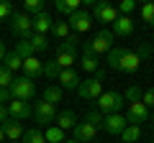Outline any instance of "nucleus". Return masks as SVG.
Masks as SVG:
<instances>
[{"label":"nucleus","mask_w":154,"mask_h":143,"mask_svg":"<svg viewBox=\"0 0 154 143\" xmlns=\"http://www.w3.org/2000/svg\"><path fill=\"white\" fill-rule=\"evenodd\" d=\"M108 66L118 72H136L141 66V59L136 56V51H128L123 46H113L108 51Z\"/></svg>","instance_id":"nucleus-1"},{"label":"nucleus","mask_w":154,"mask_h":143,"mask_svg":"<svg viewBox=\"0 0 154 143\" xmlns=\"http://www.w3.org/2000/svg\"><path fill=\"white\" fill-rule=\"evenodd\" d=\"M103 79H105V69H98L95 77H88L85 82H80L77 95L82 100H98L100 95H103Z\"/></svg>","instance_id":"nucleus-2"},{"label":"nucleus","mask_w":154,"mask_h":143,"mask_svg":"<svg viewBox=\"0 0 154 143\" xmlns=\"http://www.w3.org/2000/svg\"><path fill=\"white\" fill-rule=\"evenodd\" d=\"M95 110L103 112V115H113V112H121L123 110V105H126V100H123V95L118 92H103L98 100H95Z\"/></svg>","instance_id":"nucleus-3"},{"label":"nucleus","mask_w":154,"mask_h":143,"mask_svg":"<svg viewBox=\"0 0 154 143\" xmlns=\"http://www.w3.org/2000/svg\"><path fill=\"white\" fill-rule=\"evenodd\" d=\"M82 49L93 51L95 56L98 54H108L110 49H113V33H110V28H100L98 33L93 36V41H85Z\"/></svg>","instance_id":"nucleus-4"},{"label":"nucleus","mask_w":154,"mask_h":143,"mask_svg":"<svg viewBox=\"0 0 154 143\" xmlns=\"http://www.w3.org/2000/svg\"><path fill=\"white\" fill-rule=\"evenodd\" d=\"M11 31L13 36H18L21 41H28L31 39V33H33V23H31V16H26L23 10H13L11 16Z\"/></svg>","instance_id":"nucleus-5"},{"label":"nucleus","mask_w":154,"mask_h":143,"mask_svg":"<svg viewBox=\"0 0 154 143\" xmlns=\"http://www.w3.org/2000/svg\"><path fill=\"white\" fill-rule=\"evenodd\" d=\"M36 95V84H33V79L28 77H16L11 84V97L13 100H23V102H28V100Z\"/></svg>","instance_id":"nucleus-6"},{"label":"nucleus","mask_w":154,"mask_h":143,"mask_svg":"<svg viewBox=\"0 0 154 143\" xmlns=\"http://www.w3.org/2000/svg\"><path fill=\"white\" fill-rule=\"evenodd\" d=\"M93 21L103 23V26H113V21L118 18V10H116L110 3H105V0H95V5H93Z\"/></svg>","instance_id":"nucleus-7"},{"label":"nucleus","mask_w":154,"mask_h":143,"mask_svg":"<svg viewBox=\"0 0 154 143\" xmlns=\"http://www.w3.org/2000/svg\"><path fill=\"white\" fill-rule=\"evenodd\" d=\"M67 23H69V28H72V33H88L90 31V26H93V16H90L85 8H80L77 13H72L69 18H67Z\"/></svg>","instance_id":"nucleus-8"},{"label":"nucleus","mask_w":154,"mask_h":143,"mask_svg":"<svg viewBox=\"0 0 154 143\" xmlns=\"http://www.w3.org/2000/svg\"><path fill=\"white\" fill-rule=\"evenodd\" d=\"M57 115H59V112H57V105H49V102H44V100L36 102V107H33V118H36L38 125H46V128H49L51 123L57 120Z\"/></svg>","instance_id":"nucleus-9"},{"label":"nucleus","mask_w":154,"mask_h":143,"mask_svg":"<svg viewBox=\"0 0 154 143\" xmlns=\"http://www.w3.org/2000/svg\"><path fill=\"white\" fill-rule=\"evenodd\" d=\"M123 118H126L128 125H141V123L149 120V107H146L144 102H131Z\"/></svg>","instance_id":"nucleus-10"},{"label":"nucleus","mask_w":154,"mask_h":143,"mask_svg":"<svg viewBox=\"0 0 154 143\" xmlns=\"http://www.w3.org/2000/svg\"><path fill=\"white\" fill-rule=\"evenodd\" d=\"M31 115H33V107L28 102H23V100H11V102H8V118L23 123L26 118H31Z\"/></svg>","instance_id":"nucleus-11"},{"label":"nucleus","mask_w":154,"mask_h":143,"mask_svg":"<svg viewBox=\"0 0 154 143\" xmlns=\"http://www.w3.org/2000/svg\"><path fill=\"white\" fill-rule=\"evenodd\" d=\"M110 33H113V39H128L134 33V21L131 16H118L110 26Z\"/></svg>","instance_id":"nucleus-12"},{"label":"nucleus","mask_w":154,"mask_h":143,"mask_svg":"<svg viewBox=\"0 0 154 143\" xmlns=\"http://www.w3.org/2000/svg\"><path fill=\"white\" fill-rule=\"evenodd\" d=\"M126 118L121 115V112H113V115H103V130L110 133V136H121L123 128H126Z\"/></svg>","instance_id":"nucleus-13"},{"label":"nucleus","mask_w":154,"mask_h":143,"mask_svg":"<svg viewBox=\"0 0 154 143\" xmlns=\"http://www.w3.org/2000/svg\"><path fill=\"white\" fill-rule=\"evenodd\" d=\"M80 82H82V79H80V74H77L75 69H62L59 77H57V87H59L62 92H64V89H77Z\"/></svg>","instance_id":"nucleus-14"},{"label":"nucleus","mask_w":154,"mask_h":143,"mask_svg":"<svg viewBox=\"0 0 154 143\" xmlns=\"http://www.w3.org/2000/svg\"><path fill=\"white\" fill-rule=\"evenodd\" d=\"M72 130H75V138H72V141H77V143H93L95 136H98V130H95L90 123H85V120H82V123H77Z\"/></svg>","instance_id":"nucleus-15"},{"label":"nucleus","mask_w":154,"mask_h":143,"mask_svg":"<svg viewBox=\"0 0 154 143\" xmlns=\"http://www.w3.org/2000/svg\"><path fill=\"white\" fill-rule=\"evenodd\" d=\"M31 23H33V33H41V36H46V33L54 28V18H51L46 10H44V13H38V16H33Z\"/></svg>","instance_id":"nucleus-16"},{"label":"nucleus","mask_w":154,"mask_h":143,"mask_svg":"<svg viewBox=\"0 0 154 143\" xmlns=\"http://www.w3.org/2000/svg\"><path fill=\"white\" fill-rule=\"evenodd\" d=\"M23 77H28V79H38L41 77V72H44V64L36 59V56H31V59H26L23 61Z\"/></svg>","instance_id":"nucleus-17"},{"label":"nucleus","mask_w":154,"mask_h":143,"mask_svg":"<svg viewBox=\"0 0 154 143\" xmlns=\"http://www.w3.org/2000/svg\"><path fill=\"white\" fill-rule=\"evenodd\" d=\"M3 130H5V141H21L23 138V125L18 120H13V118H8L3 123Z\"/></svg>","instance_id":"nucleus-18"},{"label":"nucleus","mask_w":154,"mask_h":143,"mask_svg":"<svg viewBox=\"0 0 154 143\" xmlns=\"http://www.w3.org/2000/svg\"><path fill=\"white\" fill-rule=\"evenodd\" d=\"M54 5H57V10H59L62 16H67V18H69L72 13H77L80 8H82V0H57Z\"/></svg>","instance_id":"nucleus-19"},{"label":"nucleus","mask_w":154,"mask_h":143,"mask_svg":"<svg viewBox=\"0 0 154 143\" xmlns=\"http://www.w3.org/2000/svg\"><path fill=\"white\" fill-rule=\"evenodd\" d=\"M54 125H57V128H62V130H69V128H75V125H77V115H75L72 110H64V112H59V115H57Z\"/></svg>","instance_id":"nucleus-20"},{"label":"nucleus","mask_w":154,"mask_h":143,"mask_svg":"<svg viewBox=\"0 0 154 143\" xmlns=\"http://www.w3.org/2000/svg\"><path fill=\"white\" fill-rule=\"evenodd\" d=\"M75 61H77V51H57L54 64L59 66V69H72Z\"/></svg>","instance_id":"nucleus-21"},{"label":"nucleus","mask_w":154,"mask_h":143,"mask_svg":"<svg viewBox=\"0 0 154 143\" xmlns=\"http://www.w3.org/2000/svg\"><path fill=\"white\" fill-rule=\"evenodd\" d=\"M80 66H82L85 72H98V69H100V61H98V56H95L93 51L82 49V59H80Z\"/></svg>","instance_id":"nucleus-22"},{"label":"nucleus","mask_w":154,"mask_h":143,"mask_svg":"<svg viewBox=\"0 0 154 143\" xmlns=\"http://www.w3.org/2000/svg\"><path fill=\"white\" fill-rule=\"evenodd\" d=\"M46 5L44 0H23V13L26 16H38V13H44Z\"/></svg>","instance_id":"nucleus-23"},{"label":"nucleus","mask_w":154,"mask_h":143,"mask_svg":"<svg viewBox=\"0 0 154 143\" xmlns=\"http://www.w3.org/2000/svg\"><path fill=\"white\" fill-rule=\"evenodd\" d=\"M44 141L46 143H64L67 138H64V130H62V128L49 125V128H46V133H44Z\"/></svg>","instance_id":"nucleus-24"},{"label":"nucleus","mask_w":154,"mask_h":143,"mask_svg":"<svg viewBox=\"0 0 154 143\" xmlns=\"http://www.w3.org/2000/svg\"><path fill=\"white\" fill-rule=\"evenodd\" d=\"M139 138H141V128H139V125H126L123 133H121V141L123 143H136Z\"/></svg>","instance_id":"nucleus-25"},{"label":"nucleus","mask_w":154,"mask_h":143,"mask_svg":"<svg viewBox=\"0 0 154 143\" xmlns=\"http://www.w3.org/2000/svg\"><path fill=\"white\" fill-rule=\"evenodd\" d=\"M62 89L57 87V84H49V87L44 89V102H49V105H57V102H62Z\"/></svg>","instance_id":"nucleus-26"},{"label":"nucleus","mask_w":154,"mask_h":143,"mask_svg":"<svg viewBox=\"0 0 154 143\" xmlns=\"http://www.w3.org/2000/svg\"><path fill=\"white\" fill-rule=\"evenodd\" d=\"M3 61H5L3 66H5V69H11V72H16V69H21V66H23V59H21L18 54H16V51H8V54H5V59H3Z\"/></svg>","instance_id":"nucleus-27"},{"label":"nucleus","mask_w":154,"mask_h":143,"mask_svg":"<svg viewBox=\"0 0 154 143\" xmlns=\"http://www.w3.org/2000/svg\"><path fill=\"white\" fill-rule=\"evenodd\" d=\"M51 33H54L57 39H62V41H64L67 36L72 33V28H69V23H67V21H54V28H51Z\"/></svg>","instance_id":"nucleus-28"},{"label":"nucleus","mask_w":154,"mask_h":143,"mask_svg":"<svg viewBox=\"0 0 154 143\" xmlns=\"http://www.w3.org/2000/svg\"><path fill=\"white\" fill-rule=\"evenodd\" d=\"M16 54L21 56L23 61H26V59H31V56L36 54V51H33V46L28 44V41H18V44H16Z\"/></svg>","instance_id":"nucleus-29"},{"label":"nucleus","mask_w":154,"mask_h":143,"mask_svg":"<svg viewBox=\"0 0 154 143\" xmlns=\"http://www.w3.org/2000/svg\"><path fill=\"white\" fill-rule=\"evenodd\" d=\"M141 92H144V89L139 87V84H131V87L126 89V95H123V100H126L128 105H131V102H141Z\"/></svg>","instance_id":"nucleus-30"},{"label":"nucleus","mask_w":154,"mask_h":143,"mask_svg":"<svg viewBox=\"0 0 154 143\" xmlns=\"http://www.w3.org/2000/svg\"><path fill=\"white\" fill-rule=\"evenodd\" d=\"M13 72L11 69H5V66L0 64V89H11V84H13Z\"/></svg>","instance_id":"nucleus-31"},{"label":"nucleus","mask_w":154,"mask_h":143,"mask_svg":"<svg viewBox=\"0 0 154 143\" xmlns=\"http://www.w3.org/2000/svg\"><path fill=\"white\" fill-rule=\"evenodd\" d=\"M28 44L33 46V51H46V36H41V33H31V39H28Z\"/></svg>","instance_id":"nucleus-32"},{"label":"nucleus","mask_w":154,"mask_h":143,"mask_svg":"<svg viewBox=\"0 0 154 143\" xmlns=\"http://www.w3.org/2000/svg\"><path fill=\"white\" fill-rule=\"evenodd\" d=\"M85 123H90V125H93L95 130H100V128H103V112H98V110H90L88 115H85Z\"/></svg>","instance_id":"nucleus-33"},{"label":"nucleus","mask_w":154,"mask_h":143,"mask_svg":"<svg viewBox=\"0 0 154 143\" xmlns=\"http://www.w3.org/2000/svg\"><path fill=\"white\" fill-rule=\"evenodd\" d=\"M23 143H46V141H44V133H41V130L31 128V130L23 133Z\"/></svg>","instance_id":"nucleus-34"},{"label":"nucleus","mask_w":154,"mask_h":143,"mask_svg":"<svg viewBox=\"0 0 154 143\" xmlns=\"http://www.w3.org/2000/svg\"><path fill=\"white\" fill-rule=\"evenodd\" d=\"M139 10H141L144 23H146V26H154V3H144Z\"/></svg>","instance_id":"nucleus-35"},{"label":"nucleus","mask_w":154,"mask_h":143,"mask_svg":"<svg viewBox=\"0 0 154 143\" xmlns=\"http://www.w3.org/2000/svg\"><path fill=\"white\" fill-rule=\"evenodd\" d=\"M59 72H62V69L54 64V61H46V64H44V72H41V77H46V79H54V82H57Z\"/></svg>","instance_id":"nucleus-36"},{"label":"nucleus","mask_w":154,"mask_h":143,"mask_svg":"<svg viewBox=\"0 0 154 143\" xmlns=\"http://www.w3.org/2000/svg\"><path fill=\"white\" fill-rule=\"evenodd\" d=\"M11 16H13V5L8 0H0V21H11Z\"/></svg>","instance_id":"nucleus-37"},{"label":"nucleus","mask_w":154,"mask_h":143,"mask_svg":"<svg viewBox=\"0 0 154 143\" xmlns=\"http://www.w3.org/2000/svg\"><path fill=\"white\" fill-rule=\"evenodd\" d=\"M141 102L146 105V107H154V87H149V89L141 92Z\"/></svg>","instance_id":"nucleus-38"},{"label":"nucleus","mask_w":154,"mask_h":143,"mask_svg":"<svg viewBox=\"0 0 154 143\" xmlns=\"http://www.w3.org/2000/svg\"><path fill=\"white\" fill-rule=\"evenodd\" d=\"M116 10H121L123 16H128L131 10H136V3H134V0H121V5L116 8Z\"/></svg>","instance_id":"nucleus-39"},{"label":"nucleus","mask_w":154,"mask_h":143,"mask_svg":"<svg viewBox=\"0 0 154 143\" xmlns=\"http://www.w3.org/2000/svg\"><path fill=\"white\" fill-rule=\"evenodd\" d=\"M136 56H139V59H149V56H152V46H149V44H141V46H139V51H136Z\"/></svg>","instance_id":"nucleus-40"},{"label":"nucleus","mask_w":154,"mask_h":143,"mask_svg":"<svg viewBox=\"0 0 154 143\" xmlns=\"http://www.w3.org/2000/svg\"><path fill=\"white\" fill-rule=\"evenodd\" d=\"M11 89H0V105H5V102H11Z\"/></svg>","instance_id":"nucleus-41"},{"label":"nucleus","mask_w":154,"mask_h":143,"mask_svg":"<svg viewBox=\"0 0 154 143\" xmlns=\"http://www.w3.org/2000/svg\"><path fill=\"white\" fill-rule=\"evenodd\" d=\"M8 120V105H0V125Z\"/></svg>","instance_id":"nucleus-42"},{"label":"nucleus","mask_w":154,"mask_h":143,"mask_svg":"<svg viewBox=\"0 0 154 143\" xmlns=\"http://www.w3.org/2000/svg\"><path fill=\"white\" fill-rule=\"evenodd\" d=\"M3 59H5V46H3V39H0V64H3Z\"/></svg>","instance_id":"nucleus-43"},{"label":"nucleus","mask_w":154,"mask_h":143,"mask_svg":"<svg viewBox=\"0 0 154 143\" xmlns=\"http://www.w3.org/2000/svg\"><path fill=\"white\" fill-rule=\"evenodd\" d=\"M0 143H5V130H3V125H0Z\"/></svg>","instance_id":"nucleus-44"},{"label":"nucleus","mask_w":154,"mask_h":143,"mask_svg":"<svg viewBox=\"0 0 154 143\" xmlns=\"http://www.w3.org/2000/svg\"><path fill=\"white\" fill-rule=\"evenodd\" d=\"M64 143H77V141H64Z\"/></svg>","instance_id":"nucleus-45"},{"label":"nucleus","mask_w":154,"mask_h":143,"mask_svg":"<svg viewBox=\"0 0 154 143\" xmlns=\"http://www.w3.org/2000/svg\"><path fill=\"white\" fill-rule=\"evenodd\" d=\"M8 143H18V141H8Z\"/></svg>","instance_id":"nucleus-46"},{"label":"nucleus","mask_w":154,"mask_h":143,"mask_svg":"<svg viewBox=\"0 0 154 143\" xmlns=\"http://www.w3.org/2000/svg\"><path fill=\"white\" fill-rule=\"evenodd\" d=\"M152 123H154V115H152Z\"/></svg>","instance_id":"nucleus-47"}]
</instances>
